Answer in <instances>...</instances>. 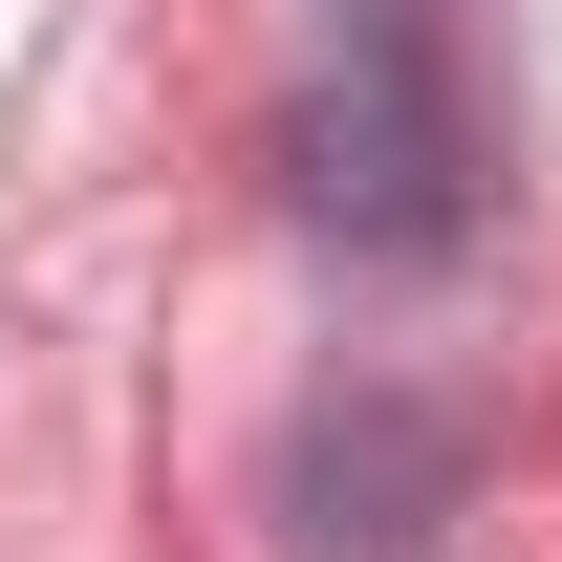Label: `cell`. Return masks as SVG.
<instances>
[{"label":"cell","mask_w":562,"mask_h":562,"mask_svg":"<svg viewBox=\"0 0 562 562\" xmlns=\"http://www.w3.org/2000/svg\"><path fill=\"white\" fill-rule=\"evenodd\" d=\"M281 173H303V216H325V238L412 260V238H454V216H476V109H454L412 44H368L347 87H303V109H281Z\"/></svg>","instance_id":"obj_1"}]
</instances>
